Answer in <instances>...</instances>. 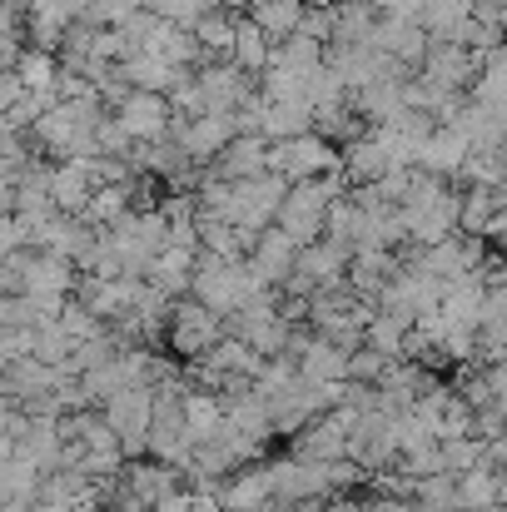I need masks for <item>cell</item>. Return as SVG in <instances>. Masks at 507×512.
Wrapping results in <instances>:
<instances>
[{"instance_id":"34","label":"cell","mask_w":507,"mask_h":512,"mask_svg":"<svg viewBox=\"0 0 507 512\" xmlns=\"http://www.w3.org/2000/svg\"><path fill=\"white\" fill-rule=\"evenodd\" d=\"M299 378H304V373H299V358L284 353V358H269V363H264V373L254 378V388H259L264 398H279V393H289Z\"/></svg>"},{"instance_id":"11","label":"cell","mask_w":507,"mask_h":512,"mask_svg":"<svg viewBox=\"0 0 507 512\" xmlns=\"http://www.w3.org/2000/svg\"><path fill=\"white\" fill-rule=\"evenodd\" d=\"M249 269L259 274L264 289H284V284L294 279V269H299V244L274 224V229L259 234V244H254V254H249Z\"/></svg>"},{"instance_id":"1","label":"cell","mask_w":507,"mask_h":512,"mask_svg":"<svg viewBox=\"0 0 507 512\" xmlns=\"http://www.w3.org/2000/svg\"><path fill=\"white\" fill-rule=\"evenodd\" d=\"M264 294V284H259V274L249 269V259L244 264H224V259H214V254H204L199 249V269H194V294L189 299H199L204 309H214L224 324L249 304V299H259Z\"/></svg>"},{"instance_id":"35","label":"cell","mask_w":507,"mask_h":512,"mask_svg":"<svg viewBox=\"0 0 507 512\" xmlns=\"http://www.w3.org/2000/svg\"><path fill=\"white\" fill-rule=\"evenodd\" d=\"M413 503H418V512H448V508H458V478H453V473L423 478Z\"/></svg>"},{"instance_id":"9","label":"cell","mask_w":507,"mask_h":512,"mask_svg":"<svg viewBox=\"0 0 507 512\" xmlns=\"http://www.w3.org/2000/svg\"><path fill=\"white\" fill-rule=\"evenodd\" d=\"M115 115L135 135V145H165L174 130V105H169V95H155V90H135Z\"/></svg>"},{"instance_id":"6","label":"cell","mask_w":507,"mask_h":512,"mask_svg":"<svg viewBox=\"0 0 507 512\" xmlns=\"http://www.w3.org/2000/svg\"><path fill=\"white\" fill-rule=\"evenodd\" d=\"M244 130H239V115H204V120H174V130H169V140L199 165V170H209L234 140H239Z\"/></svg>"},{"instance_id":"20","label":"cell","mask_w":507,"mask_h":512,"mask_svg":"<svg viewBox=\"0 0 507 512\" xmlns=\"http://www.w3.org/2000/svg\"><path fill=\"white\" fill-rule=\"evenodd\" d=\"M403 80H378V85H368V90H358V95H348L353 100V110L368 120V125H388L398 110H408V100H403Z\"/></svg>"},{"instance_id":"24","label":"cell","mask_w":507,"mask_h":512,"mask_svg":"<svg viewBox=\"0 0 507 512\" xmlns=\"http://www.w3.org/2000/svg\"><path fill=\"white\" fill-rule=\"evenodd\" d=\"M299 135H314V110L309 105H264V140L279 145V140H299Z\"/></svg>"},{"instance_id":"25","label":"cell","mask_w":507,"mask_h":512,"mask_svg":"<svg viewBox=\"0 0 507 512\" xmlns=\"http://www.w3.org/2000/svg\"><path fill=\"white\" fill-rule=\"evenodd\" d=\"M179 75H184L179 65H169L165 55H145V50L125 65V80H130L135 90H155V95H169Z\"/></svg>"},{"instance_id":"49","label":"cell","mask_w":507,"mask_h":512,"mask_svg":"<svg viewBox=\"0 0 507 512\" xmlns=\"http://www.w3.org/2000/svg\"><path fill=\"white\" fill-rule=\"evenodd\" d=\"M493 512H507V508H493Z\"/></svg>"},{"instance_id":"33","label":"cell","mask_w":507,"mask_h":512,"mask_svg":"<svg viewBox=\"0 0 507 512\" xmlns=\"http://www.w3.org/2000/svg\"><path fill=\"white\" fill-rule=\"evenodd\" d=\"M60 329H65V334L75 339V348H80V343H90V339H105V334H110V324H105L100 314H90V309H85L80 299H70V309L60 314Z\"/></svg>"},{"instance_id":"10","label":"cell","mask_w":507,"mask_h":512,"mask_svg":"<svg viewBox=\"0 0 507 512\" xmlns=\"http://www.w3.org/2000/svg\"><path fill=\"white\" fill-rule=\"evenodd\" d=\"M373 45L383 50V55H393L403 70H413V75H423V65H428V50H433V35L418 25V20H398V15H383L378 20V35H373Z\"/></svg>"},{"instance_id":"30","label":"cell","mask_w":507,"mask_h":512,"mask_svg":"<svg viewBox=\"0 0 507 512\" xmlns=\"http://www.w3.org/2000/svg\"><path fill=\"white\" fill-rule=\"evenodd\" d=\"M60 70H65V65H60V55L35 50V45H30V50L20 55V65H15V75H20V80H25V90H35V95L55 90V85H60Z\"/></svg>"},{"instance_id":"38","label":"cell","mask_w":507,"mask_h":512,"mask_svg":"<svg viewBox=\"0 0 507 512\" xmlns=\"http://www.w3.org/2000/svg\"><path fill=\"white\" fill-rule=\"evenodd\" d=\"M0 353H5V363L35 358V329H0Z\"/></svg>"},{"instance_id":"28","label":"cell","mask_w":507,"mask_h":512,"mask_svg":"<svg viewBox=\"0 0 507 512\" xmlns=\"http://www.w3.org/2000/svg\"><path fill=\"white\" fill-rule=\"evenodd\" d=\"M378 10L368 5V0H348L343 10H338V35L334 45H373V35H378Z\"/></svg>"},{"instance_id":"12","label":"cell","mask_w":507,"mask_h":512,"mask_svg":"<svg viewBox=\"0 0 507 512\" xmlns=\"http://www.w3.org/2000/svg\"><path fill=\"white\" fill-rule=\"evenodd\" d=\"M209 174H219V179H229V184H244V179L269 174V140H264V135H239V140L209 165Z\"/></svg>"},{"instance_id":"39","label":"cell","mask_w":507,"mask_h":512,"mask_svg":"<svg viewBox=\"0 0 507 512\" xmlns=\"http://www.w3.org/2000/svg\"><path fill=\"white\" fill-rule=\"evenodd\" d=\"M507 324V289H488V304H483V329H503Z\"/></svg>"},{"instance_id":"14","label":"cell","mask_w":507,"mask_h":512,"mask_svg":"<svg viewBox=\"0 0 507 512\" xmlns=\"http://www.w3.org/2000/svg\"><path fill=\"white\" fill-rule=\"evenodd\" d=\"M50 199H55L60 214H85L90 199H95V170H90V160L55 165V174H50Z\"/></svg>"},{"instance_id":"22","label":"cell","mask_w":507,"mask_h":512,"mask_svg":"<svg viewBox=\"0 0 507 512\" xmlns=\"http://www.w3.org/2000/svg\"><path fill=\"white\" fill-rule=\"evenodd\" d=\"M229 60H234L244 75H254V80H259V75L269 70V60H274V40H269V35L244 15V20H239V40H234V55H229Z\"/></svg>"},{"instance_id":"46","label":"cell","mask_w":507,"mask_h":512,"mask_svg":"<svg viewBox=\"0 0 507 512\" xmlns=\"http://www.w3.org/2000/svg\"><path fill=\"white\" fill-rule=\"evenodd\" d=\"M304 5H309V10H343L348 0H304Z\"/></svg>"},{"instance_id":"29","label":"cell","mask_w":507,"mask_h":512,"mask_svg":"<svg viewBox=\"0 0 507 512\" xmlns=\"http://www.w3.org/2000/svg\"><path fill=\"white\" fill-rule=\"evenodd\" d=\"M507 199L498 189H463V234H473V239H488V229H493V214L503 209Z\"/></svg>"},{"instance_id":"31","label":"cell","mask_w":507,"mask_h":512,"mask_svg":"<svg viewBox=\"0 0 507 512\" xmlns=\"http://www.w3.org/2000/svg\"><path fill=\"white\" fill-rule=\"evenodd\" d=\"M408 334H413V319H403V314H373L368 319V348H378L388 358H403Z\"/></svg>"},{"instance_id":"21","label":"cell","mask_w":507,"mask_h":512,"mask_svg":"<svg viewBox=\"0 0 507 512\" xmlns=\"http://www.w3.org/2000/svg\"><path fill=\"white\" fill-rule=\"evenodd\" d=\"M184 428L194 443H209L224 433V398L219 393H204V388H189L184 398Z\"/></svg>"},{"instance_id":"2","label":"cell","mask_w":507,"mask_h":512,"mask_svg":"<svg viewBox=\"0 0 507 512\" xmlns=\"http://www.w3.org/2000/svg\"><path fill=\"white\" fill-rule=\"evenodd\" d=\"M329 209H334L329 184H324V179H304V184L289 189V199H284V209H279V229H284L299 249H309V244H319V239L329 234Z\"/></svg>"},{"instance_id":"5","label":"cell","mask_w":507,"mask_h":512,"mask_svg":"<svg viewBox=\"0 0 507 512\" xmlns=\"http://www.w3.org/2000/svg\"><path fill=\"white\" fill-rule=\"evenodd\" d=\"M105 423L120 433L125 443V458H150V428H155V388H125L120 398H110L105 408Z\"/></svg>"},{"instance_id":"48","label":"cell","mask_w":507,"mask_h":512,"mask_svg":"<svg viewBox=\"0 0 507 512\" xmlns=\"http://www.w3.org/2000/svg\"><path fill=\"white\" fill-rule=\"evenodd\" d=\"M503 25H507V0H503Z\"/></svg>"},{"instance_id":"44","label":"cell","mask_w":507,"mask_h":512,"mask_svg":"<svg viewBox=\"0 0 507 512\" xmlns=\"http://www.w3.org/2000/svg\"><path fill=\"white\" fill-rule=\"evenodd\" d=\"M488 463H493L498 473H507V433H503V438H493V443H488Z\"/></svg>"},{"instance_id":"45","label":"cell","mask_w":507,"mask_h":512,"mask_svg":"<svg viewBox=\"0 0 507 512\" xmlns=\"http://www.w3.org/2000/svg\"><path fill=\"white\" fill-rule=\"evenodd\" d=\"M249 5L254 0H219V10H229V15H249Z\"/></svg>"},{"instance_id":"43","label":"cell","mask_w":507,"mask_h":512,"mask_svg":"<svg viewBox=\"0 0 507 512\" xmlns=\"http://www.w3.org/2000/svg\"><path fill=\"white\" fill-rule=\"evenodd\" d=\"M324 512H363V498L358 493H343V498H329Z\"/></svg>"},{"instance_id":"37","label":"cell","mask_w":507,"mask_h":512,"mask_svg":"<svg viewBox=\"0 0 507 512\" xmlns=\"http://www.w3.org/2000/svg\"><path fill=\"white\" fill-rule=\"evenodd\" d=\"M468 100L483 105V110H493V115H507V80H498V75H478V85L468 90Z\"/></svg>"},{"instance_id":"4","label":"cell","mask_w":507,"mask_h":512,"mask_svg":"<svg viewBox=\"0 0 507 512\" xmlns=\"http://www.w3.org/2000/svg\"><path fill=\"white\" fill-rule=\"evenodd\" d=\"M329 170H343V150L329 145L324 135H299V140H279V145H269V174H284L289 184L324 179Z\"/></svg>"},{"instance_id":"23","label":"cell","mask_w":507,"mask_h":512,"mask_svg":"<svg viewBox=\"0 0 507 512\" xmlns=\"http://www.w3.org/2000/svg\"><path fill=\"white\" fill-rule=\"evenodd\" d=\"M40 488H45V478H40L25 458H5V468H0L5 508H35V503H40Z\"/></svg>"},{"instance_id":"41","label":"cell","mask_w":507,"mask_h":512,"mask_svg":"<svg viewBox=\"0 0 507 512\" xmlns=\"http://www.w3.org/2000/svg\"><path fill=\"white\" fill-rule=\"evenodd\" d=\"M363 512H418V503H408V498H378V493H368V498H363Z\"/></svg>"},{"instance_id":"15","label":"cell","mask_w":507,"mask_h":512,"mask_svg":"<svg viewBox=\"0 0 507 512\" xmlns=\"http://www.w3.org/2000/svg\"><path fill=\"white\" fill-rule=\"evenodd\" d=\"M348 363H353V353H343V348L329 343L319 329H314V339L304 343V353H299L304 383H348Z\"/></svg>"},{"instance_id":"47","label":"cell","mask_w":507,"mask_h":512,"mask_svg":"<svg viewBox=\"0 0 507 512\" xmlns=\"http://www.w3.org/2000/svg\"><path fill=\"white\" fill-rule=\"evenodd\" d=\"M498 498H503V508H507V473H498Z\"/></svg>"},{"instance_id":"27","label":"cell","mask_w":507,"mask_h":512,"mask_svg":"<svg viewBox=\"0 0 507 512\" xmlns=\"http://www.w3.org/2000/svg\"><path fill=\"white\" fill-rule=\"evenodd\" d=\"M458 508L463 512L503 508V498H498V468H493V463L478 468V473H463V478H458Z\"/></svg>"},{"instance_id":"36","label":"cell","mask_w":507,"mask_h":512,"mask_svg":"<svg viewBox=\"0 0 507 512\" xmlns=\"http://www.w3.org/2000/svg\"><path fill=\"white\" fill-rule=\"evenodd\" d=\"M388 368H393L388 353H378V348H358L353 363H348V383H368V388H378Z\"/></svg>"},{"instance_id":"13","label":"cell","mask_w":507,"mask_h":512,"mask_svg":"<svg viewBox=\"0 0 507 512\" xmlns=\"http://www.w3.org/2000/svg\"><path fill=\"white\" fill-rule=\"evenodd\" d=\"M483 304H488V284H483V274L453 279V284H448V299H443V319H448V329H468V334H478V329H483Z\"/></svg>"},{"instance_id":"26","label":"cell","mask_w":507,"mask_h":512,"mask_svg":"<svg viewBox=\"0 0 507 512\" xmlns=\"http://www.w3.org/2000/svg\"><path fill=\"white\" fill-rule=\"evenodd\" d=\"M239 20H244V15L214 10V15H204V20L194 25V40H199L214 60H229V55H234V40H239Z\"/></svg>"},{"instance_id":"7","label":"cell","mask_w":507,"mask_h":512,"mask_svg":"<svg viewBox=\"0 0 507 512\" xmlns=\"http://www.w3.org/2000/svg\"><path fill=\"white\" fill-rule=\"evenodd\" d=\"M483 65H488V55H478V50H468V45H453V40H433L428 65H423V80L438 85V90H458V95H468V90L478 85Z\"/></svg>"},{"instance_id":"32","label":"cell","mask_w":507,"mask_h":512,"mask_svg":"<svg viewBox=\"0 0 507 512\" xmlns=\"http://www.w3.org/2000/svg\"><path fill=\"white\" fill-rule=\"evenodd\" d=\"M443 463H448L453 478L478 473V468H488V443L483 438H453V443H443Z\"/></svg>"},{"instance_id":"18","label":"cell","mask_w":507,"mask_h":512,"mask_svg":"<svg viewBox=\"0 0 507 512\" xmlns=\"http://www.w3.org/2000/svg\"><path fill=\"white\" fill-rule=\"evenodd\" d=\"M348 264H353V254H348V249H338L334 239H319V244L299 249V269H294V274H304L314 289H324V284L348 279Z\"/></svg>"},{"instance_id":"8","label":"cell","mask_w":507,"mask_h":512,"mask_svg":"<svg viewBox=\"0 0 507 512\" xmlns=\"http://www.w3.org/2000/svg\"><path fill=\"white\" fill-rule=\"evenodd\" d=\"M199 90H204L209 115H239V110L259 95V80L244 75L234 60H219V65H204V70H199Z\"/></svg>"},{"instance_id":"17","label":"cell","mask_w":507,"mask_h":512,"mask_svg":"<svg viewBox=\"0 0 507 512\" xmlns=\"http://www.w3.org/2000/svg\"><path fill=\"white\" fill-rule=\"evenodd\" d=\"M468 160H473V145H468V135H463V130H453V125H443V130L428 140V150H423L418 170L443 174V179H458Z\"/></svg>"},{"instance_id":"40","label":"cell","mask_w":507,"mask_h":512,"mask_svg":"<svg viewBox=\"0 0 507 512\" xmlns=\"http://www.w3.org/2000/svg\"><path fill=\"white\" fill-rule=\"evenodd\" d=\"M25 95H30V90H25V80H20L15 70H5V80H0V100H5V110H15Z\"/></svg>"},{"instance_id":"19","label":"cell","mask_w":507,"mask_h":512,"mask_svg":"<svg viewBox=\"0 0 507 512\" xmlns=\"http://www.w3.org/2000/svg\"><path fill=\"white\" fill-rule=\"evenodd\" d=\"M304 15H309V5H304V0H254V5H249V20H254L274 45L294 40V35H299V25H304Z\"/></svg>"},{"instance_id":"16","label":"cell","mask_w":507,"mask_h":512,"mask_svg":"<svg viewBox=\"0 0 507 512\" xmlns=\"http://www.w3.org/2000/svg\"><path fill=\"white\" fill-rule=\"evenodd\" d=\"M343 170H348V179H353V189H363V184H383L393 170H403V165H393V155L378 145V135L368 130L358 145H348L343 150Z\"/></svg>"},{"instance_id":"3","label":"cell","mask_w":507,"mask_h":512,"mask_svg":"<svg viewBox=\"0 0 507 512\" xmlns=\"http://www.w3.org/2000/svg\"><path fill=\"white\" fill-rule=\"evenodd\" d=\"M229 339V329H224V319L214 314V309H204L199 299H179L174 304V314H169V329H165V343L179 353V358H204V353H214L219 343Z\"/></svg>"},{"instance_id":"42","label":"cell","mask_w":507,"mask_h":512,"mask_svg":"<svg viewBox=\"0 0 507 512\" xmlns=\"http://www.w3.org/2000/svg\"><path fill=\"white\" fill-rule=\"evenodd\" d=\"M488 378H493V403H503V408H507V358L488 368Z\"/></svg>"}]
</instances>
